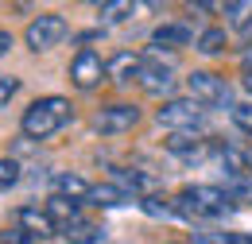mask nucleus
<instances>
[{
	"label": "nucleus",
	"instance_id": "nucleus-1",
	"mask_svg": "<svg viewBox=\"0 0 252 244\" xmlns=\"http://www.w3.org/2000/svg\"><path fill=\"white\" fill-rule=\"evenodd\" d=\"M179 221H190V225H214V221H225V217L237 210V202L229 198L225 186H210V183H198V186H183L175 198H171Z\"/></svg>",
	"mask_w": 252,
	"mask_h": 244
},
{
	"label": "nucleus",
	"instance_id": "nucleus-2",
	"mask_svg": "<svg viewBox=\"0 0 252 244\" xmlns=\"http://www.w3.org/2000/svg\"><path fill=\"white\" fill-rule=\"evenodd\" d=\"M74 117V109H70V101L66 97H39L32 101L28 109H24V117H20V132H24V140H51V136H59L66 124Z\"/></svg>",
	"mask_w": 252,
	"mask_h": 244
},
{
	"label": "nucleus",
	"instance_id": "nucleus-3",
	"mask_svg": "<svg viewBox=\"0 0 252 244\" xmlns=\"http://www.w3.org/2000/svg\"><path fill=\"white\" fill-rule=\"evenodd\" d=\"M187 93L190 101H198L202 109H233L237 101H233V86L214 74V70H194L187 74Z\"/></svg>",
	"mask_w": 252,
	"mask_h": 244
},
{
	"label": "nucleus",
	"instance_id": "nucleus-4",
	"mask_svg": "<svg viewBox=\"0 0 252 244\" xmlns=\"http://www.w3.org/2000/svg\"><path fill=\"white\" fill-rule=\"evenodd\" d=\"M66 35H70V24H66V16H59V12H39L32 24L24 28V43H28V51L43 55V51L59 47Z\"/></svg>",
	"mask_w": 252,
	"mask_h": 244
},
{
	"label": "nucleus",
	"instance_id": "nucleus-5",
	"mask_svg": "<svg viewBox=\"0 0 252 244\" xmlns=\"http://www.w3.org/2000/svg\"><path fill=\"white\" fill-rule=\"evenodd\" d=\"M156 121L163 128H171V132H198L206 124V109L198 101H190V97H171L156 109Z\"/></svg>",
	"mask_w": 252,
	"mask_h": 244
},
{
	"label": "nucleus",
	"instance_id": "nucleus-6",
	"mask_svg": "<svg viewBox=\"0 0 252 244\" xmlns=\"http://www.w3.org/2000/svg\"><path fill=\"white\" fill-rule=\"evenodd\" d=\"M136 86L148 93V97H167V93L175 90V66L163 62V51L144 55V66L136 74Z\"/></svg>",
	"mask_w": 252,
	"mask_h": 244
},
{
	"label": "nucleus",
	"instance_id": "nucleus-7",
	"mask_svg": "<svg viewBox=\"0 0 252 244\" xmlns=\"http://www.w3.org/2000/svg\"><path fill=\"white\" fill-rule=\"evenodd\" d=\"M140 124V109L128 105V101H117V105H105L94 113V132L97 136H125Z\"/></svg>",
	"mask_w": 252,
	"mask_h": 244
},
{
	"label": "nucleus",
	"instance_id": "nucleus-8",
	"mask_svg": "<svg viewBox=\"0 0 252 244\" xmlns=\"http://www.w3.org/2000/svg\"><path fill=\"white\" fill-rule=\"evenodd\" d=\"M105 78H109V62L101 59L97 51L82 47V51L74 55V62H70V82H74V90H97Z\"/></svg>",
	"mask_w": 252,
	"mask_h": 244
},
{
	"label": "nucleus",
	"instance_id": "nucleus-9",
	"mask_svg": "<svg viewBox=\"0 0 252 244\" xmlns=\"http://www.w3.org/2000/svg\"><path fill=\"white\" fill-rule=\"evenodd\" d=\"M167 152L179 155L183 163H206V159L214 155V144H210V140H202L198 132H171Z\"/></svg>",
	"mask_w": 252,
	"mask_h": 244
},
{
	"label": "nucleus",
	"instance_id": "nucleus-10",
	"mask_svg": "<svg viewBox=\"0 0 252 244\" xmlns=\"http://www.w3.org/2000/svg\"><path fill=\"white\" fill-rule=\"evenodd\" d=\"M12 225H20L24 233H32V237H39V241H51V237H59L55 221H51V214H47L43 206H20V210L12 214Z\"/></svg>",
	"mask_w": 252,
	"mask_h": 244
},
{
	"label": "nucleus",
	"instance_id": "nucleus-11",
	"mask_svg": "<svg viewBox=\"0 0 252 244\" xmlns=\"http://www.w3.org/2000/svg\"><path fill=\"white\" fill-rule=\"evenodd\" d=\"M43 210L51 214L55 229H59V237H63L66 229H74L78 221H86V217H82V206H78V202H70V198H59V194H51V198L43 202Z\"/></svg>",
	"mask_w": 252,
	"mask_h": 244
},
{
	"label": "nucleus",
	"instance_id": "nucleus-12",
	"mask_svg": "<svg viewBox=\"0 0 252 244\" xmlns=\"http://www.w3.org/2000/svg\"><path fill=\"white\" fill-rule=\"evenodd\" d=\"M194 43V28L190 24H159L152 31V51H179V47H190Z\"/></svg>",
	"mask_w": 252,
	"mask_h": 244
},
{
	"label": "nucleus",
	"instance_id": "nucleus-13",
	"mask_svg": "<svg viewBox=\"0 0 252 244\" xmlns=\"http://www.w3.org/2000/svg\"><path fill=\"white\" fill-rule=\"evenodd\" d=\"M51 183H55V194H59V198H70V202H78V206H86L90 194H94V183H86V179L74 175V171H59Z\"/></svg>",
	"mask_w": 252,
	"mask_h": 244
},
{
	"label": "nucleus",
	"instance_id": "nucleus-14",
	"mask_svg": "<svg viewBox=\"0 0 252 244\" xmlns=\"http://www.w3.org/2000/svg\"><path fill=\"white\" fill-rule=\"evenodd\" d=\"M136 202L125 186L117 183H94V194H90V206H101V210H117V206H128Z\"/></svg>",
	"mask_w": 252,
	"mask_h": 244
},
{
	"label": "nucleus",
	"instance_id": "nucleus-15",
	"mask_svg": "<svg viewBox=\"0 0 252 244\" xmlns=\"http://www.w3.org/2000/svg\"><path fill=\"white\" fill-rule=\"evenodd\" d=\"M140 66H144V55H128V51H121L117 59L109 62V78L121 82V86H128V82H136Z\"/></svg>",
	"mask_w": 252,
	"mask_h": 244
},
{
	"label": "nucleus",
	"instance_id": "nucleus-16",
	"mask_svg": "<svg viewBox=\"0 0 252 244\" xmlns=\"http://www.w3.org/2000/svg\"><path fill=\"white\" fill-rule=\"evenodd\" d=\"M66 244H105V225H97V221H78L74 229H66L63 233Z\"/></svg>",
	"mask_w": 252,
	"mask_h": 244
},
{
	"label": "nucleus",
	"instance_id": "nucleus-17",
	"mask_svg": "<svg viewBox=\"0 0 252 244\" xmlns=\"http://www.w3.org/2000/svg\"><path fill=\"white\" fill-rule=\"evenodd\" d=\"M97 12H101V24H125L128 16L140 12V4H132V0H105Z\"/></svg>",
	"mask_w": 252,
	"mask_h": 244
},
{
	"label": "nucleus",
	"instance_id": "nucleus-18",
	"mask_svg": "<svg viewBox=\"0 0 252 244\" xmlns=\"http://www.w3.org/2000/svg\"><path fill=\"white\" fill-rule=\"evenodd\" d=\"M221 12L229 16V24L237 31H249L252 28V0H225Z\"/></svg>",
	"mask_w": 252,
	"mask_h": 244
},
{
	"label": "nucleus",
	"instance_id": "nucleus-19",
	"mask_svg": "<svg viewBox=\"0 0 252 244\" xmlns=\"http://www.w3.org/2000/svg\"><path fill=\"white\" fill-rule=\"evenodd\" d=\"M225 190H229L233 202L252 206V175H225Z\"/></svg>",
	"mask_w": 252,
	"mask_h": 244
},
{
	"label": "nucleus",
	"instance_id": "nucleus-20",
	"mask_svg": "<svg viewBox=\"0 0 252 244\" xmlns=\"http://www.w3.org/2000/svg\"><path fill=\"white\" fill-rule=\"evenodd\" d=\"M194 47H198L202 55H221V51H225V28H206L194 39Z\"/></svg>",
	"mask_w": 252,
	"mask_h": 244
},
{
	"label": "nucleus",
	"instance_id": "nucleus-21",
	"mask_svg": "<svg viewBox=\"0 0 252 244\" xmlns=\"http://www.w3.org/2000/svg\"><path fill=\"white\" fill-rule=\"evenodd\" d=\"M24 179V171H20V163L8 155V159H0V190H12V186Z\"/></svg>",
	"mask_w": 252,
	"mask_h": 244
},
{
	"label": "nucleus",
	"instance_id": "nucleus-22",
	"mask_svg": "<svg viewBox=\"0 0 252 244\" xmlns=\"http://www.w3.org/2000/svg\"><path fill=\"white\" fill-rule=\"evenodd\" d=\"M0 244H43V241L32 237V233H24L20 225H4L0 229Z\"/></svg>",
	"mask_w": 252,
	"mask_h": 244
},
{
	"label": "nucleus",
	"instance_id": "nucleus-23",
	"mask_svg": "<svg viewBox=\"0 0 252 244\" xmlns=\"http://www.w3.org/2000/svg\"><path fill=\"white\" fill-rule=\"evenodd\" d=\"M229 117H233V124H237L245 136H252V105H249V101L233 105V109H229Z\"/></svg>",
	"mask_w": 252,
	"mask_h": 244
},
{
	"label": "nucleus",
	"instance_id": "nucleus-24",
	"mask_svg": "<svg viewBox=\"0 0 252 244\" xmlns=\"http://www.w3.org/2000/svg\"><path fill=\"white\" fill-rule=\"evenodd\" d=\"M190 244H233V233H214V229H198Z\"/></svg>",
	"mask_w": 252,
	"mask_h": 244
},
{
	"label": "nucleus",
	"instance_id": "nucleus-25",
	"mask_svg": "<svg viewBox=\"0 0 252 244\" xmlns=\"http://www.w3.org/2000/svg\"><path fill=\"white\" fill-rule=\"evenodd\" d=\"M16 93H20V78H12V74H0V109H4V105H8Z\"/></svg>",
	"mask_w": 252,
	"mask_h": 244
},
{
	"label": "nucleus",
	"instance_id": "nucleus-26",
	"mask_svg": "<svg viewBox=\"0 0 252 244\" xmlns=\"http://www.w3.org/2000/svg\"><path fill=\"white\" fill-rule=\"evenodd\" d=\"M241 90L252 97V66H245V70H241Z\"/></svg>",
	"mask_w": 252,
	"mask_h": 244
},
{
	"label": "nucleus",
	"instance_id": "nucleus-27",
	"mask_svg": "<svg viewBox=\"0 0 252 244\" xmlns=\"http://www.w3.org/2000/svg\"><path fill=\"white\" fill-rule=\"evenodd\" d=\"M8 51H12V35H8V31H0V59H4Z\"/></svg>",
	"mask_w": 252,
	"mask_h": 244
},
{
	"label": "nucleus",
	"instance_id": "nucleus-28",
	"mask_svg": "<svg viewBox=\"0 0 252 244\" xmlns=\"http://www.w3.org/2000/svg\"><path fill=\"white\" fill-rule=\"evenodd\" d=\"M233 244H252V233H233Z\"/></svg>",
	"mask_w": 252,
	"mask_h": 244
},
{
	"label": "nucleus",
	"instance_id": "nucleus-29",
	"mask_svg": "<svg viewBox=\"0 0 252 244\" xmlns=\"http://www.w3.org/2000/svg\"><path fill=\"white\" fill-rule=\"evenodd\" d=\"M245 171L252 175V148H245Z\"/></svg>",
	"mask_w": 252,
	"mask_h": 244
},
{
	"label": "nucleus",
	"instance_id": "nucleus-30",
	"mask_svg": "<svg viewBox=\"0 0 252 244\" xmlns=\"http://www.w3.org/2000/svg\"><path fill=\"white\" fill-rule=\"evenodd\" d=\"M245 66H252V51H245Z\"/></svg>",
	"mask_w": 252,
	"mask_h": 244
},
{
	"label": "nucleus",
	"instance_id": "nucleus-31",
	"mask_svg": "<svg viewBox=\"0 0 252 244\" xmlns=\"http://www.w3.org/2000/svg\"><path fill=\"white\" fill-rule=\"evenodd\" d=\"M171 244H190V241H171Z\"/></svg>",
	"mask_w": 252,
	"mask_h": 244
}]
</instances>
